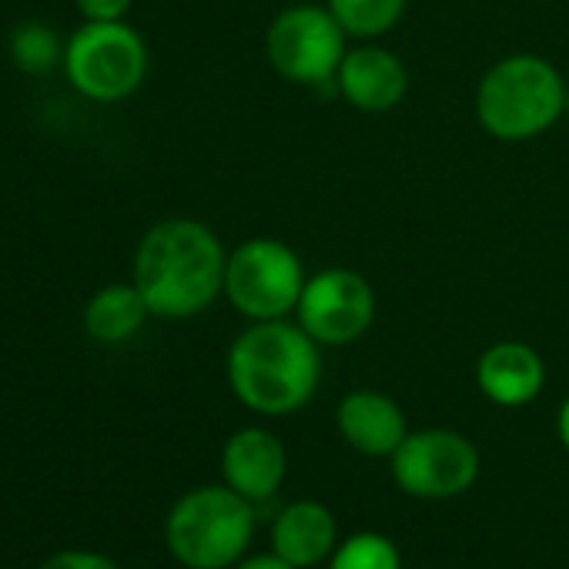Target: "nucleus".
<instances>
[{
  "mask_svg": "<svg viewBox=\"0 0 569 569\" xmlns=\"http://www.w3.org/2000/svg\"><path fill=\"white\" fill-rule=\"evenodd\" d=\"M228 251L194 218L151 224L134 251V284L158 319H191L224 296Z\"/></svg>",
  "mask_w": 569,
  "mask_h": 569,
  "instance_id": "obj_1",
  "label": "nucleus"
},
{
  "mask_svg": "<svg viewBox=\"0 0 569 569\" xmlns=\"http://www.w3.org/2000/svg\"><path fill=\"white\" fill-rule=\"evenodd\" d=\"M322 379L319 342L299 322H254L228 349V386L258 416H292Z\"/></svg>",
  "mask_w": 569,
  "mask_h": 569,
  "instance_id": "obj_2",
  "label": "nucleus"
},
{
  "mask_svg": "<svg viewBox=\"0 0 569 569\" xmlns=\"http://www.w3.org/2000/svg\"><path fill=\"white\" fill-rule=\"evenodd\" d=\"M559 71L536 54L496 61L476 88V118L499 141H529L566 114Z\"/></svg>",
  "mask_w": 569,
  "mask_h": 569,
  "instance_id": "obj_3",
  "label": "nucleus"
},
{
  "mask_svg": "<svg viewBox=\"0 0 569 569\" xmlns=\"http://www.w3.org/2000/svg\"><path fill=\"white\" fill-rule=\"evenodd\" d=\"M254 536V502L231 486H198L174 499L164 546L184 569H228L244 559Z\"/></svg>",
  "mask_w": 569,
  "mask_h": 569,
  "instance_id": "obj_4",
  "label": "nucleus"
},
{
  "mask_svg": "<svg viewBox=\"0 0 569 569\" xmlns=\"http://www.w3.org/2000/svg\"><path fill=\"white\" fill-rule=\"evenodd\" d=\"M302 258L278 238H248L228 254L224 299L251 322L284 319L299 309L306 289Z\"/></svg>",
  "mask_w": 569,
  "mask_h": 569,
  "instance_id": "obj_5",
  "label": "nucleus"
},
{
  "mask_svg": "<svg viewBox=\"0 0 569 569\" xmlns=\"http://www.w3.org/2000/svg\"><path fill=\"white\" fill-rule=\"evenodd\" d=\"M64 74L91 101H124L148 74V48L124 21H84L64 44Z\"/></svg>",
  "mask_w": 569,
  "mask_h": 569,
  "instance_id": "obj_6",
  "label": "nucleus"
},
{
  "mask_svg": "<svg viewBox=\"0 0 569 569\" xmlns=\"http://www.w3.org/2000/svg\"><path fill=\"white\" fill-rule=\"evenodd\" d=\"M346 31L332 18L329 8L319 4H296L284 8L268 34H264V54L268 64L292 84L322 88L332 84L339 74V64L346 58Z\"/></svg>",
  "mask_w": 569,
  "mask_h": 569,
  "instance_id": "obj_7",
  "label": "nucleus"
},
{
  "mask_svg": "<svg viewBox=\"0 0 569 569\" xmlns=\"http://www.w3.org/2000/svg\"><path fill=\"white\" fill-rule=\"evenodd\" d=\"M479 476V449L452 429L409 432L392 452V479L412 499L462 496Z\"/></svg>",
  "mask_w": 569,
  "mask_h": 569,
  "instance_id": "obj_8",
  "label": "nucleus"
},
{
  "mask_svg": "<svg viewBox=\"0 0 569 569\" xmlns=\"http://www.w3.org/2000/svg\"><path fill=\"white\" fill-rule=\"evenodd\" d=\"M299 326L319 346H349L362 339L376 319V292L352 268H326L312 274L299 299Z\"/></svg>",
  "mask_w": 569,
  "mask_h": 569,
  "instance_id": "obj_9",
  "label": "nucleus"
},
{
  "mask_svg": "<svg viewBox=\"0 0 569 569\" xmlns=\"http://www.w3.org/2000/svg\"><path fill=\"white\" fill-rule=\"evenodd\" d=\"M284 472H289V456H284L281 439L271 436L268 429L258 426L238 429L221 449L224 486H231L248 502L271 499L281 489Z\"/></svg>",
  "mask_w": 569,
  "mask_h": 569,
  "instance_id": "obj_10",
  "label": "nucleus"
},
{
  "mask_svg": "<svg viewBox=\"0 0 569 569\" xmlns=\"http://www.w3.org/2000/svg\"><path fill=\"white\" fill-rule=\"evenodd\" d=\"M336 88L356 111L386 114L406 98L409 74H406V64L392 51L379 44H362V48L346 51L339 74H336Z\"/></svg>",
  "mask_w": 569,
  "mask_h": 569,
  "instance_id": "obj_11",
  "label": "nucleus"
},
{
  "mask_svg": "<svg viewBox=\"0 0 569 569\" xmlns=\"http://www.w3.org/2000/svg\"><path fill=\"white\" fill-rule=\"evenodd\" d=\"M336 422H339L342 439L356 452L372 456V459H392V452L409 436L406 412L399 409V402L386 392H376V389L349 392L339 402Z\"/></svg>",
  "mask_w": 569,
  "mask_h": 569,
  "instance_id": "obj_12",
  "label": "nucleus"
},
{
  "mask_svg": "<svg viewBox=\"0 0 569 569\" xmlns=\"http://www.w3.org/2000/svg\"><path fill=\"white\" fill-rule=\"evenodd\" d=\"M476 382L489 402L519 409V406H529L542 392L546 366L539 352L526 342H496L479 356Z\"/></svg>",
  "mask_w": 569,
  "mask_h": 569,
  "instance_id": "obj_13",
  "label": "nucleus"
},
{
  "mask_svg": "<svg viewBox=\"0 0 569 569\" xmlns=\"http://www.w3.org/2000/svg\"><path fill=\"white\" fill-rule=\"evenodd\" d=\"M336 516L316 499H296L271 522V552L296 569H312L336 552Z\"/></svg>",
  "mask_w": 569,
  "mask_h": 569,
  "instance_id": "obj_14",
  "label": "nucleus"
},
{
  "mask_svg": "<svg viewBox=\"0 0 569 569\" xmlns=\"http://www.w3.org/2000/svg\"><path fill=\"white\" fill-rule=\"evenodd\" d=\"M151 309L144 302V296L138 292V284H104L98 289L84 309V332L101 342V346H121L128 339H134L144 322H148Z\"/></svg>",
  "mask_w": 569,
  "mask_h": 569,
  "instance_id": "obj_15",
  "label": "nucleus"
},
{
  "mask_svg": "<svg viewBox=\"0 0 569 569\" xmlns=\"http://www.w3.org/2000/svg\"><path fill=\"white\" fill-rule=\"evenodd\" d=\"M406 4L409 0H329V11L349 38L376 41L402 21Z\"/></svg>",
  "mask_w": 569,
  "mask_h": 569,
  "instance_id": "obj_16",
  "label": "nucleus"
},
{
  "mask_svg": "<svg viewBox=\"0 0 569 569\" xmlns=\"http://www.w3.org/2000/svg\"><path fill=\"white\" fill-rule=\"evenodd\" d=\"M329 569H402V552L382 532H356L336 546Z\"/></svg>",
  "mask_w": 569,
  "mask_h": 569,
  "instance_id": "obj_17",
  "label": "nucleus"
},
{
  "mask_svg": "<svg viewBox=\"0 0 569 569\" xmlns=\"http://www.w3.org/2000/svg\"><path fill=\"white\" fill-rule=\"evenodd\" d=\"M11 58L21 71L41 74V71H51L54 64H64V48L48 24L28 21L11 34Z\"/></svg>",
  "mask_w": 569,
  "mask_h": 569,
  "instance_id": "obj_18",
  "label": "nucleus"
},
{
  "mask_svg": "<svg viewBox=\"0 0 569 569\" xmlns=\"http://www.w3.org/2000/svg\"><path fill=\"white\" fill-rule=\"evenodd\" d=\"M38 569H121L111 556L94 549H61L51 552Z\"/></svg>",
  "mask_w": 569,
  "mask_h": 569,
  "instance_id": "obj_19",
  "label": "nucleus"
},
{
  "mask_svg": "<svg viewBox=\"0 0 569 569\" xmlns=\"http://www.w3.org/2000/svg\"><path fill=\"white\" fill-rule=\"evenodd\" d=\"M78 11L84 21H124L131 0H78Z\"/></svg>",
  "mask_w": 569,
  "mask_h": 569,
  "instance_id": "obj_20",
  "label": "nucleus"
},
{
  "mask_svg": "<svg viewBox=\"0 0 569 569\" xmlns=\"http://www.w3.org/2000/svg\"><path fill=\"white\" fill-rule=\"evenodd\" d=\"M234 569H296L292 562H284L274 552H261V556H244Z\"/></svg>",
  "mask_w": 569,
  "mask_h": 569,
  "instance_id": "obj_21",
  "label": "nucleus"
},
{
  "mask_svg": "<svg viewBox=\"0 0 569 569\" xmlns=\"http://www.w3.org/2000/svg\"><path fill=\"white\" fill-rule=\"evenodd\" d=\"M556 432H559V442L562 449L569 452V399L559 406V419H556Z\"/></svg>",
  "mask_w": 569,
  "mask_h": 569,
  "instance_id": "obj_22",
  "label": "nucleus"
},
{
  "mask_svg": "<svg viewBox=\"0 0 569 569\" xmlns=\"http://www.w3.org/2000/svg\"><path fill=\"white\" fill-rule=\"evenodd\" d=\"M566 114H569V91H566Z\"/></svg>",
  "mask_w": 569,
  "mask_h": 569,
  "instance_id": "obj_23",
  "label": "nucleus"
}]
</instances>
